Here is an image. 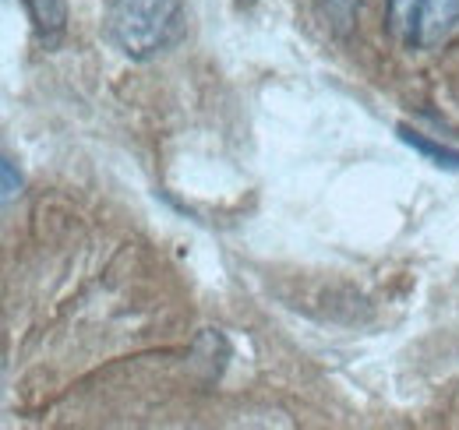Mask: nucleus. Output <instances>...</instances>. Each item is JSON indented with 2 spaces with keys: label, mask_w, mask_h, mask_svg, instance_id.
I'll return each instance as SVG.
<instances>
[{
  "label": "nucleus",
  "mask_w": 459,
  "mask_h": 430,
  "mask_svg": "<svg viewBox=\"0 0 459 430\" xmlns=\"http://www.w3.org/2000/svg\"><path fill=\"white\" fill-rule=\"evenodd\" d=\"M0 169H4V202H14V194H18V187H22V176L14 173V159L4 156Z\"/></svg>",
  "instance_id": "nucleus-4"
},
{
  "label": "nucleus",
  "mask_w": 459,
  "mask_h": 430,
  "mask_svg": "<svg viewBox=\"0 0 459 430\" xmlns=\"http://www.w3.org/2000/svg\"><path fill=\"white\" fill-rule=\"evenodd\" d=\"M329 4H333V7H343V11H346V7L353 4V0H329Z\"/></svg>",
  "instance_id": "nucleus-5"
},
{
  "label": "nucleus",
  "mask_w": 459,
  "mask_h": 430,
  "mask_svg": "<svg viewBox=\"0 0 459 430\" xmlns=\"http://www.w3.org/2000/svg\"><path fill=\"white\" fill-rule=\"evenodd\" d=\"M389 29L406 50H435L459 29V0H389Z\"/></svg>",
  "instance_id": "nucleus-2"
},
{
  "label": "nucleus",
  "mask_w": 459,
  "mask_h": 430,
  "mask_svg": "<svg viewBox=\"0 0 459 430\" xmlns=\"http://www.w3.org/2000/svg\"><path fill=\"white\" fill-rule=\"evenodd\" d=\"M107 29L127 56H156L184 32L180 0H103Z\"/></svg>",
  "instance_id": "nucleus-1"
},
{
  "label": "nucleus",
  "mask_w": 459,
  "mask_h": 430,
  "mask_svg": "<svg viewBox=\"0 0 459 430\" xmlns=\"http://www.w3.org/2000/svg\"><path fill=\"white\" fill-rule=\"evenodd\" d=\"M403 142L410 145V149H417L420 156H428V159L435 162V166H446V169H459V152H453V149H438L435 142H428L424 134H417V131H406V127H400Z\"/></svg>",
  "instance_id": "nucleus-3"
}]
</instances>
